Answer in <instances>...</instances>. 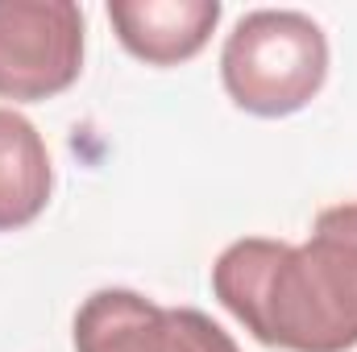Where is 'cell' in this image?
Returning <instances> with one entry per match:
<instances>
[{"instance_id": "cell-5", "label": "cell", "mask_w": 357, "mask_h": 352, "mask_svg": "<svg viewBox=\"0 0 357 352\" xmlns=\"http://www.w3.org/2000/svg\"><path fill=\"white\" fill-rule=\"evenodd\" d=\"M108 21L133 58L150 67H175L208 46L220 21V4L216 0H112Z\"/></svg>"}, {"instance_id": "cell-3", "label": "cell", "mask_w": 357, "mask_h": 352, "mask_svg": "<svg viewBox=\"0 0 357 352\" xmlns=\"http://www.w3.org/2000/svg\"><path fill=\"white\" fill-rule=\"evenodd\" d=\"M84 71V13L71 0H0V99H50Z\"/></svg>"}, {"instance_id": "cell-4", "label": "cell", "mask_w": 357, "mask_h": 352, "mask_svg": "<svg viewBox=\"0 0 357 352\" xmlns=\"http://www.w3.org/2000/svg\"><path fill=\"white\" fill-rule=\"evenodd\" d=\"M75 352H241L191 307H158L137 290H96L75 311Z\"/></svg>"}, {"instance_id": "cell-6", "label": "cell", "mask_w": 357, "mask_h": 352, "mask_svg": "<svg viewBox=\"0 0 357 352\" xmlns=\"http://www.w3.org/2000/svg\"><path fill=\"white\" fill-rule=\"evenodd\" d=\"M50 154L42 133L13 108H0V232L33 224L50 203Z\"/></svg>"}, {"instance_id": "cell-2", "label": "cell", "mask_w": 357, "mask_h": 352, "mask_svg": "<svg viewBox=\"0 0 357 352\" xmlns=\"http://www.w3.org/2000/svg\"><path fill=\"white\" fill-rule=\"evenodd\" d=\"M220 75L237 108L254 116H291L324 88V29L295 8L245 13L220 50Z\"/></svg>"}, {"instance_id": "cell-1", "label": "cell", "mask_w": 357, "mask_h": 352, "mask_svg": "<svg viewBox=\"0 0 357 352\" xmlns=\"http://www.w3.org/2000/svg\"><path fill=\"white\" fill-rule=\"evenodd\" d=\"M212 290L266 349H357V203L324 207L303 245L233 241L212 265Z\"/></svg>"}]
</instances>
